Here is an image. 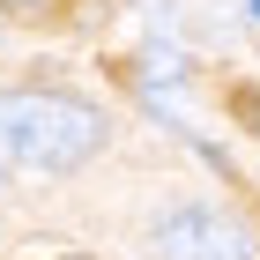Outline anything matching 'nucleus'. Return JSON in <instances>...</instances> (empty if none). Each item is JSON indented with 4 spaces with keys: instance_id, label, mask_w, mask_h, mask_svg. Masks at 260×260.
Masks as SVG:
<instances>
[{
    "instance_id": "4",
    "label": "nucleus",
    "mask_w": 260,
    "mask_h": 260,
    "mask_svg": "<svg viewBox=\"0 0 260 260\" xmlns=\"http://www.w3.org/2000/svg\"><path fill=\"white\" fill-rule=\"evenodd\" d=\"M245 30H253V38H260V0H245Z\"/></svg>"
},
{
    "instance_id": "1",
    "label": "nucleus",
    "mask_w": 260,
    "mask_h": 260,
    "mask_svg": "<svg viewBox=\"0 0 260 260\" xmlns=\"http://www.w3.org/2000/svg\"><path fill=\"white\" fill-rule=\"evenodd\" d=\"M104 149V112L60 89L0 97V179H67Z\"/></svg>"
},
{
    "instance_id": "5",
    "label": "nucleus",
    "mask_w": 260,
    "mask_h": 260,
    "mask_svg": "<svg viewBox=\"0 0 260 260\" xmlns=\"http://www.w3.org/2000/svg\"><path fill=\"white\" fill-rule=\"evenodd\" d=\"M8 8H15V15H38V8H45V0H8Z\"/></svg>"
},
{
    "instance_id": "6",
    "label": "nucleus",
    "mask_w": 260,
    "mask_h": 260,
    "mask_svg": "<svg viewBox=\"0 0 260 260\" xmlns=\"http://www.w3.org/2000/svg\"><path fill=\"white\" fill-rule=\"evenodd\" d=\"M60 260H89V253H60Z\"/></svg>"
},
{
    "instance_id": "2",
    "label": "nucleus",
    "mask_w": 260,
    "mask_h": 260,
    "mask_svg": "<svg viewBox=\"0 0 260 260\" xmlns=\"http://www.w3.org/2000/svg\"><path fill=\"white\" fill-rule=\"evenodd\" d=\"M156 253L164 260H260V245L238 216H223L208 201H179L156 216Z\"/></svg>"
},
{
    "instance_id": "3",
    "label": "nucleus",
    "mask_w": 260,
    "mask_h": 260,
    "mask_svg": "<svg viewBox=\"0 0 260 260\" xmlns=\"http://www.w3.org/2000/svg\"><path fill=\"white\" fill-rule=\"evenodd\" d=\"M231 112H238V119L260 134V89H231Z\"/></svg>"
}]
</instances>
